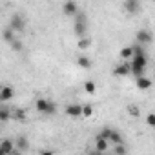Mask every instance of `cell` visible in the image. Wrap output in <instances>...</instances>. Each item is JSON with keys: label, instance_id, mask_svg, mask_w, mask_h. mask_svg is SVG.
Masks as SVG:
<instances>
[{"label": "cell", "instance_id": "obj_13", "mask_svg": "<svg viewBox=\"0 0 155 155\" xmlns=\"http://www.w3.org/2000/svg\"><path fill=\"white\" fill-rule=\"evenodd\" d=\"M108 142H110V140L97 137V140H95V150H97V151H101V153H104V151L108 150Z\"/></svg>", "mask_w": 155, "mask_h": 155}, {"label": "cell", "instance_id": "obj_5", "mask_svg": "<svg viewBox=\"0 0 155 155\" xmlns=\"http://www.w3.org/2000/svg\"><path fill=\"white\" fill-rule=\"evenodd\" d=\"M66 115L68 117H82V106L81 104H68L66 106Z\"/></svg>", "mask_w": 155, "mask_h": 155}, {"label": "cell", "instance_id": "obj_31", "mask_svg": "<svg viewBox=\"0 0 155 155\" xmlns=\"http://www.w3.org/2000/svg\"><path fill=\"white\" fill-rule=\"evenodd\" d=\"M9 155H22V151H20V150H17V148H15V150H13V151H11V153H9Z\"/></svg>", "mask_w": 155, "mask_h": 155}, {"label": "cell", "instance_id": "obj_9", "mask_svg": "<svg viewBox=\"0 0 155 155\" xmlns=\"http://www.w3.org/2000/svg\"><path fill=\"white\" fill-rule=\"evenodd\" d=\"M124 9H126L130 15H135V13H139L140 4L137 2V0H126V2H124Z\"/></svg>", "mask_w": 155, "mask_h": 155}, {"label": "cell", "instance_id": "obj_16", "mask_svg": "<svg viewBox=\"0 0 155 155\" xmlns=\"http://www.w3.org/2000/svg\"><path fill=\"white\" fill-rule=\"evenodd\" d=\"M120 58L128 60V58H133V46H126L120 49Z\"/></svg>", "mask_w": 155, "mask_h": 155}, {"label": "cell", "instance_id": "obj_29", "mask_svg": "<svg viewBox=\"0 0 155 155\" xmlns=\"http://www.w3.org/2000/svg\"><path fill=\"white\" fill-rule=\"evenodd\" d=\"M128 111H130V115L139 117V108H137V106H130V108H128Z\"/></svg>", "mask_w": 155, "mask_h": 155}, {"label": "cell", "instance_id": "obj_26", "mask_svg": "<svg viewBox=\"0 0 155 155\" xmlns=\"http://www.w3.org/2000/svg\"><path fill=\"white\" fill-rule=\"evenodd\" d=\"M9 46H11V49H13V51H22V42H20V40H17V38H15Z\"/></svg>", "mask_w": 155, "mask_h": 155}, {"label": "cell", "instance_id": "obj_27", "mask_svg": "<svg viewBox=\"0 0 155 155\" xmlns=\"http://www.w3.org/2000/svg\"><path fill=\"white\" fill-rule=\"evenodd\" d=\"M126 153H128V150H126V146H124V144L115 146V155H126Z\"/></svg>", "mask_w": 155, "mask_h": 155}, {"label": "cell", "instance_id": "obj_32", "mask_svg": "<svg viewBox=\"0 0 155 155\" xmlns=\"http://www.w3.org/2000/svg\"><path fill=\"white\" fill-rule=\"evenodd\" d=\"M90 155H102V153H101V151H97V150H95V151H91V153H90Z\"/></svg>", "mask_w": 155, "mask_h": 155}, {"label": "cell", "instance_id": "obj_21", "mask_svg": "<svg viewBox=\"0 0 155 155\" xmlns=\"http://www.w3.org/2000/svg\"><path fill=\"white\" fill-rule=\"evenodd\" d=\"M111 131H113V128H102V130H101V133H99L97 137H101V139H106V140H110V137H111Z\"/></svg>", "mask_w": 155, "mask_h": 155}, {"label": "cell", "instance_id": "obj_22", "mask_svg": "<svg viewBox=\"0 0 155 155\" xmlns=\"http://www.w3.org/2000/svg\"><path fill=\"white\" fill-rule=\"evenodd\" d=\"M90 46H91V40H90L88 37H84V38L79 40V48H81V49H88Z\"/></svg>", "mask_w": 155, "mask_h": 155}, {"label": "cell", "instance_id": "obj_2", "mask_svg": "<svg viewBox=\"0 0 155 155\" xmlns=\"http://www.w3.org/2000/svg\"><path fill=\"white\" fill-rule=\"evenodd\" d=\"M35 106H37V111H38V113H42L44 117L55 115V111H57V106H55V102H51L49 99H37Z\"/></svg>", "mask_w": 155, "mask_h": 155}, {"label": "cell", "instance_id": "obj_6", "mask_svg": "<svg viewBox=\"0 0 155 155\" xmlns=\"http://www.w3.org/2000/svg\"><path fill=\"white\" fill-rule=\"evenodd\" d=\"M62 11H64V15L75 17L77 13H79V6H77V2L69 0V2H64V6H62Z\"/></svg>", "mask_w": 155, "mask_h": 155}, {"label": "cell", "instance_id": "obj_18", "mask_svg": "<svg viewBox=\"0 0 155 155\" xmlns=\"http://www.w3.org/2000/svg\"><path fill=\"white\" fill-rule=\"evenodd\" d=\"M110 142H113L115 146H119V144H122V135H120V131H119V130H113V131H111V137H110Z\"/></svg>", "mask_w": 155, "mask_h": 155}, {"label": "cell", "instance_id": "obj_4", "mask_svg": "<svg viewBox=\"0 0 155 155\" xmlns=\"http://www.w3.org/2000/svg\"><path fill=\"white\" fill-rule=\"evenodd\" d=\"M135 38H137V44L144 46V44H150L153 37H151V33H150L148 29H139V31H137V35H135Z\"/></svg>", "mask_w": 155, "mask_h": 155}, {"label": "cell", "instance_id": "obj_20", "mask_svg": "<svg viewBox=\"0 0 155 155\" xmlns=\"http://www.w3.org/2000/svg\"><path fill=\"white\" fill-rule=\"evenodd\" d=\"M2 37H4V40H6V42H9V44H11V42L15 40V31L8 28V29H4V33H2Z\"/></svg>", "mask_w": 155, "mask_h": 155}, {"label": "cell", "instance_id": "obj_14", "mask_svg": "<svg viewBox=\"0 0 155 155\" xmlns=\"http://www.w3.org/2000/svg\"><path fill=\"white\" fill-rule=\"evenodd\" d=\"M137 88L139 90H150L151 88V81L148 79V77H140V79H137Z\"/></svg>", "mask_w": 155, "mask_h": 155}, {"label": "cell", "instance_id": "obj_3", "mask_svg": "<svg viewBox=\"0 0 155 155\" xmlns=\"http://www.w3.org/2000/svg\"><path fill=\"white\" fill-rule=\"evenodd\" d=\"M24 28H26V20L22 18V15H18V13L11 15V18H9V29L20 33V31H24Z\"/></svg>", "mask_w": 155, "mask_h": 155}, {"label": "cell", "instance_id": "obj_7", "mask_svg": "<svg viewBox=\"0 0 155 155\" xmlns=\"http://www.w3.org/2000/svg\"><path fill=\"white\" fill-rule=\"evenodd\" d=\"M128 73H131V66L128 62H120L119 66L113 68V75H117V77H126Z\"/></svg>", "mask_w": 155, "mask_h": 155}, {"label": "cell", "instance_id": "obj_28", "mask_svg": "<svg viewBox=\"0 0 155 155\" xmlns=\"http://www.w3.org/2000/svg\"><path fill=\"white\" fill-rule=\"evenodd\" d=\"M146 122H148L151 128H155V113H148V115H146Z\"/></svg>", "mask_w": 155, "mask_h": 155}, {"label": "cell", "instance_id": "obj_17", "mask_svg": "<svg viewBox=\"0 0 155 155\" xmlns=\"http://www.w3.org/2000/svg\"><path fill=\"white\" fill-rule=\"evenodd\" d=\"M26 117H28V113H26V110H22V108H17V110L13 111V119L18 120V122L26 120Z\"/></svg>", "mask_w": 155, "mask_h": 155}, {"label": "cell", "instance_id": "obj_12", "mask_svg": "<svg viewBox=\"0 0 155 155\" xmlns=\"http://www.w3.org/2000/svg\"><path fill=\"white\" fill-rule=\"evenodd\" d=\"M15 146H17V150H20V151H26V150H29V140H28L24 135H20V137H17V140H15Z\"/></svg>", "mask_w": 155, "mask_h": 155}, {"label": "cell", "instance_id": "obj_1", "mask_svg": "<svg viewBox=\"0 0 155 155\" xmlns=\"http://www.w3.org/2000/svg\"><path fill=\"white\" fill-rule=\"evenodd\" d=\"M86 29H88V17L82 13V11H79L75 15V24H73V31H75V35L77 37H81V38H84V35H86Z\"/></svg>", "mask_w": 155, "mask_h": 155}, {"label": "cell", "instance_id": "obj_23", "mask_svg": "<svg viewBox=\"0 0 155 155\" xmlns=\"http://www.w3.org/2000/svg\"><path fill=\"white\" fill-rule=\"evenodd\" d=\"M139 55H146V51L140 44H133V57H139Z\"/></svg>", "mask_w": 155, "mask_h": 155}, {"label": "cell", "instance_id": "obj_10", "mask_svg": "<svg viewBox=\"0 0 155 155\" xmlns=\"http://www.w3.org/2000/svg\"><path fill=\"white\" fill-rule=\"evenodd\" d=\"M15 97V91H13V88H9V86H4L2 88V91H0V102H8V101H11Z\"/></svg>", "mask_w": 155, "mask_h": 155}, {"label": "cell", "instance_id": "obj_11", "mask_svg": "<svg viewBox=\"0 0 155 155\" xmlns=\"http://www.w3.org/2000/svg\"><path fill=\"white\" fill-rule=\"evenodd\" d=\"M131 66H137V68H146L148 66V57L146 55H139V57H133L131 58Z\"/></svg>", "mask_w": 155, "mask_h": 155}, {"label": "cell", "instance_id": "obj_24", "mask_svg": "<svg viewBox=\"0 0 155 155\" xmlns=\"http://www.w3.org/2000/svg\"><path fill=\"white\" fill-rule=\"evenodd\" d=\"M95 88H97V84H95L93 81H88V82L84 84V90H86V93H95Z\"/></svg>", "mask_w": 155, "mask_h": 155}, {"label": "cell", "instance_id": "obj_30", "mask_svg": "<svg viewBox=\"0 0 155 155\" xmlns=\"http://www.w3.org/2000/svg\"><path fill=\"white\" fill-rule=\"evenodd\" d=\"M40 155H55V153H53V151H51V150H44V151H42V153H40Z\"/></svg>", "mask_w": 155, "mask_h": 155}, {"label": "cell", "instance_id": "obj_15", "mask_svg": "<svg viewBox=\"0 0 155 155\" xmlns=\"http://www.w3.org/2000/svg\"><path fill=\"white\" fill-rule=\"evenodd\" d=\"M77 64H79L81 68H84V69H90V68H91V60H90V57H86V55H81L79 58H77Z\"/></svg>", "mask_w": 155, "mask_h": 155}, {"label": "cell", "instance_id": "obj_25", "mask_svg": "<svg viewBox=\"0 0 155 155\" xmlns=\"http://www.w3.org/2000/svg\"><path fill=\"white\" fill-rule=\"evenodd\" d=\"M91 115H93V108L90 104L82 106V117H91Z\"/></svg>", "mask_w": 155, "mask_h": 155}, {"label": "cell", "instance_id": "obj_19", "mask_svg": "<svg viewBox=\"0 0 155 155\" xmlns=\"http://www.w3.org/2000/svg\"><path fill=\"white\" fill-rule=\"evenodd\" d=\"M13 117V113L6 108V106H2V110H0V120H2V122H6V120H9Z\"/></svg>", "mask_w": 155, "mask_h": 155}, {"label": "cell", "instance_id": "obj_8", "mask_svg": "<svg viewBox=\"0 0 155 155\" xmlns=\"http://www.w3.org/2000/svg\"><path fill=\"white\" fill-rule=\"evenodd\" d=\"M15 148H17V146H15V142H13L11 139H4L2 144H0V155H9Z\"/></svg>", "mask_w": 155, "mask_h": 155}]
</instances>
